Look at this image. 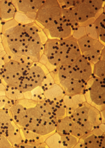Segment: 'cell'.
I'll list each match as a JSON object with an SVG mask.
<instances>
[{"label":"cell","mask_w":105,"mask_h":148,"mask_svg":"<svg viewBox=\"0 0 105 148\" xmlns=\"http://www.w3.org/2000/svg\"><path fill=\"white\" fill-rule=\"evenodd\" d=\"M78 44L79 49L82 53L93 48L101 51L105 47V45L100 42L98 40H93L87 36H85L78 40Z\"/></svg>","instance_id":"cell-16"},{"label":"cell","mask_w":105,"mask_h":148,"mask_svg":"<svg viewBox=\"0 0 105 148\" xmlns=\"http://www.w3.org/2000/svg\"><path fill=\"white\" fill-rule=\"evenodd\" d=\"M16 11L12 1L7 0L0 1V20L8 21L13 19Z\"/></svg>","instance_id":"cell-15"},{"label":"cell","mask_w":105,"mask_h":148,"mask_svg":"<svg viewBox=\"0 0 105 148\" xmlns=\"http://www.w3.org/2000/svg\"><path fill=\"white\" fill-rule=\"evenodd\" d=\"M89 95L91 103L98 106L105 104V79L95 78L89 87Z\"/></svg>","instance_id":"cell-6"},{"label":"cell","mask_w":105,"mask_h":148,"mask_svg":"<svg viewBox=\"0 0 105 148\" xmlns=\"http://www.w3.org/2000/svg\"><path fill=\"white\" fill-rule=\"evenodd\" d=\"M80 2L81 1H75V0L58 1V2L61 9L75 8Z\"/></svg>","instance_id":"cell-31"},{"label":"cell","mask_w":105,"mask_h":148,"mask_svg":"<svg viewBox=\"0 0 105 148\" xmlns=\"http://www.w3.org/2000/svg\"><path fill=\"white\" fill-rule=\"evenodd\" d=\"M87 2L96 12H98L102 8L104 3V1L101 0H87Z\"/></svg>","instance_id":"cell-34"},{"label":"cell","mask_w":105,"mask_h":148,"mask_svg":"<svg viewBox=\"0 0 105 148\" xmlns=\"http://www.w3.org/2000/svg\"><path fill=\"white\" fill-rule=\"evenodd\" d=\"M12 145L4 135L0 134V148H12Z\"/></svg>","instance_id":"cell-38"},{"label":"cell","mask_w":105,"mask_h":148,"mask_svg":"<svg viewBox=\"0 0 105 148\" xmlns=\"http://www.w3.org/2000/svg\"><path fill=\"white\" fill-rule=\"evenodd\" d=\"M60 51L59 65L72 64L82 55L78 44V40L72 37L60 40Z\"/></svg>","instance_id":"cell-3"},{"label":"cell","mask_w":105,"mask_h":148,"mask_svg":"<svg viewBox=\"0 0 105 148\" xmlns=\"http://www.w3.org/2000/svg\"><path fill=\"white\" fill-rule=\"evenodd\" d=\"M76 16V19L79 23V26L83 25L87 21H89L93 18L97 13L92 8V7L88 3L87 0L81 1V2L73 8Z\"/></svg>","instance_id":"cell-8"},{"label":"cell","mask_w":105,"mask_h":148,"mask_svg":"<svg viewBox=\"0 0 105 148\" xmlns=\"http://www.w3.org/2000/svg\"><path fill=\"white\" fill-rule=\"evenodd\" d=\"M74 67L79 72L81 75L82 81L85 83L92 77L93 74V69L91 63L83 55L78 58V59L73 64Z\"/></svg>","instance_id":"cell-11"},{"label":"cell","mask_w":105,"mask_h":148,"mask_svg":"<svg viewBox=\"0 0 105 148\" xmlns=\"http://www.w3.org/2000/svg\"><path fill=\"white\" fill-rule=\"evenodd\" d=\"M42 0H18L12 1V3L18 11L24 14L37 12L43 3Z\"/></svg>","instance_id":"cell-10"},{"label":"cell","mask_w":105,"mask_h":148,"mask_svg":"<svg viewBox=\"0 0 105 148\" xmlns=\"http://www.w3.org/2000/svg\"><path fill=\"white\" fill-rule=\"evenodd\" d=\"M4 64H5V62H3V59L1 58H0V70L2 68Z\"/></svg>","instance_id":"cell-40"},{"label":"cell","mask_w":105,"mask_h":148,"mask_svg":"<svg viewBox=\"0 0 105 148\" xmlns=\"http://www.w3.org/2000/svg\"><path fill=\"white\" fill-rule=\"evenodd\" d=\"M43 92L47 101H60L65 95L63 88L56 84L46 89Z\"/></svg>","instance_id":"cell-17"},{"label":"cell","mask_w":105,"mask_h":148,"mask_svg":"<svg viewBox=\"0 0 105 148\" xmlns=\"http://www.w3.org/2000/svg\"><path fill=\"white\" fill-rule=\"evenodd\" d=\"M40 63L43 64H44L46 65V64L48 63V60H47V57L43 54L42 55L40 58V60L39 61Z\"/></svg>","instance_id":"cell-39"},{"label":"cell","mask_w":105,"mask_h":148,"mask_svg":"<svg viewBox=\"0 0 105 148\" xmlns=\"http://www.w3.org/2000/svg\"><path fill=\"white\" fill-rule=\"evenodd\" d=\"M84 148H105V136H97L92 134V131L88 132L82 137Z\"/></svg>","instance_id":"cell-14"},{"label":"cell","mask_w":105,"mask_h":148,"mask_svg":"<svg viewBox=\"0 0 105 148\" xmlns=\"http://www.w3.org/2000/svg\"><path fill=\"white\" fill-rule=\"evenodd\" d=\"M0 84H3L2 82V80L1 78V72H0Z\"/></svg>","instance_id":"cell-41"},{"label":"cell","mask_w":105,"mask_h":148,"mask_svg":"<svg viewBox=\"0 0 105 148\" xmlns=\"http://www.w3.org/2000/svg\"><path fill=\"white\" fill-rule=\"evenodd\" d=\"M61 15L65 21L69 23L74 30L79 27L76 16L73 8L70 9H61Z\"/></svg>","instance_id":"cell-20"},{"label":"cell","mask_w":105,"mask_h":148,"mask_svg":"<svg viewBox=\"0 0 105 148\" xmlns=\"http://www.w3.org/2000/svg\"><path fill=\"white\" fill-rule=\"evenodd\" d=\"M11 119L12 118L8 109L0 110V129Z\"/></svg>","instance_id":"cell-30"},{"label":"cell","mask_w":105,"mask_h":148,"mask_svg":"<svg viewBox=\"0 0 105 148\" xmlns=\"http://www.w3.org/2000/svg\"><path fill=\"white\" fill-rule=\"evenodd\" d=\"M46 75V74L43 68L37 64H32L27 73L28 77L32 81L35 82L38 86L41 87Z\"/></svg>","instance_id":"cell-18"},{"label":"cell","mask_w":105,"mask_h":148,"mask_svg":"<svg viewBox=\"0 0 105 148\" xmlns=\"http://www.w3.org/2000/svg\"><path fill=\"white\" fill-rule=\"evenodd\" d=\"M43 54L47 57L49 63L53 66H58L60 61V40L47 39L44 46Z\"/></svg>","instance_id":"cell-7"},{"label":"cell","mask_w":105,"mask_h":148,"mask_svg":"<svg viewBox=\"0 0 105 148\" xmlns=\"http://www.w3.org/2000/svg\"><path fill=\"white\" fill-rule=\"evenodd\" d=\"M72 125L73 121L71 118L69 116H65L58 120L56 127V132L61 136L70 135Z\"/></svg>","instance_id":"cell-19"},{"label":"cell","mask_w":105,"mask_h":148,"mask_svg":"<svg viewBox=\"0 0 105 148\" xmlns=\"http://www.w3.org/2000/svg\"><path fill=\"white\" fill-rule=\"evenodd\" d=\"M72 37L76 40L80 39L86 36V33L84 26H79L75 28L72 33Z\"/></svg>","instance_id":"cell-33"},{"label":"cell","mask_w":105,"mask_h":148,"mask_svg":"<svg viewBox=\"0 0 105 148\" xmlns=\"http://www.w3.org/2000/svg\"><path fill=\"white\" fill-rule=\"evenodd\" d=\"M57 122V119H54L35 125L29 124L26 128L38 135L44 136L56 130Z\"/></svg>","instance_id":"cell-12"},{"label":"cell","mask_w":105,"mask_h":148,"mask_svg":"<svg viewBox=\"0 0 105 148\" xmlns=\"http://www.w3.org/2000/svg\"><path fill=\"white\" fill-rule=\"evenodd\" d=\"M61 8L57 0L44 1L36 13L35 20L43 26L55 20L61 14Z\"/></svg>","instance_id":"cell-4"},{"label":"cell","mask_w":105,"mask_h":148,"mask_svg":"<svg viewBox=\"0 0 105 148\" xmlns=\"http://www.w3.org/2000/svg\"><path fill=\"white\" fill-rule=\"evenodd\" d=\"M102 51V50H101ZM101 51L95 48H93L86 52L82 53L90 63H95L100 60Z\"/></svg>","instance_id":"cell-25"},{"label":"cell","mask_w":105,"mask_h":148,"mask_svg":"<svg viewBox=\"0 0 105 148\" xmlns=\"http://www.w3.org/2000/svg\"><path fill=\"white\" fill-rule=\"evenodd\" d=\"M22 131L24 134V137L29 143H40L41 139V136L40 135H38L31 131L28 130L26 128H22Z\"/></svg>","instance_id":"cell-27"},{"label":"cell","mask_w":105,"mask_h":148,"mask_svg":"<svg viewBox=\"0 0 105 148\" xmlns=\"http://www.w3.org/2000/svg\"><path fill=\"white\" fill-rule=\"evenodd\" d=\"M5 95L10 100H17L18 99H21L24 98L23 93L21 92L16 87L5 86Z\"/></svg>","instance_id":"cell-22"},{"label":"cell","mask_w":105,"mask_h":148,"mask_svg":"<svg viewBox=\"0 0 105 148\" xmlns=\"http://www.w3.org/2000/svg\"><path fill=\"white\" fill-rule=\"evenodd\" d=\"M45 143L49 148H63L61 143V135L57 132L47 138L46 140Z\"/></svg>","instance_id":"cell-23"},{"label":"cell","mask_w":105,"mask_h":148,"mask_svg":"<svg viewBox=\"0 0 105 148\" xmlns=\"http://www.w3.org/2000/svg\"><path fill=\"white\" fill-rule=\"evenodd\" d=\"M86 36L95 40H98V34L93 23L87 25L85 27Z\"/></svg>","instance_id":"cell-32"},{"label":"cell","mask_w":105,"mask_h":148,"mask_svg":"<svg viewBox=\"0 0 105 148\" xmlns=\"http://www.w3.org/2000/svg\"><path fill=\"white\" fill-rule=\"evenodd\" d=\"M78 138L71 134L68 135H61V143L63 148H74L78 142Z\"/></svg>","instance_id":"cell-24"},{"label":"cell","mask_w":105,"mask_h":148,"mask_svg":"<svg viewBox=\"0 0 105 148\" xmlns=\"http://www.w3.org/2000/svg\"><path fill=\"white\" fill-rule=\"evenodd\" d=\"M88 132H88L84 127L73 122V125L70 131L71 135L76 138H81Z\"/></svg>","instance_id":"cell-28"},{"label":"cell","mask_w":105,"mask_h":148,"mask_svg":"<svg viewBox=\"0 0 105 148\" xmlns=\"http://www.w3.org/2000/svg\"><path fill=\"white\" fill-rule=\"evenodd\" d=\"M14 20L16 21L18 23L21 24V25H27L33 22V21L31 19L27 14L22 13L19 11H16L15 16H14Z\"/></svg>","instance_id":"cell-29"},{"label":"cell","mask_w":105,"mask_h":148,"mask_svg":"<svg viewBox=\"0 0 105 148\" xmlns=\"http://www.w3.org/2000/svg\"><path fill=\"white\" fill-rule=\"evenodd\" d=\"M43 27L48 31L50 36L53 39L62 40L70 37L73 33L72 27L63 20L61 14Z\"/></svg>","instance_id":"cell-5"},{"label":"cell","mask_w":105,"mask_h":148,"mask_svg":"<svg viewBox=\"0 0 105 148\" xmlns=\"http://www.w3.org/2000/svg\"><path fill=\"white\" fill-rule=\"evenodd\" d=\"M105 132V123H101L97 126L93 128L92 130V132L97 136H101L104 135Z\"/></svg>","instance_id":"cell-36"},{"label":"cell","mask_w":105,"mask_h":148,"mask_svg":"<svg viewBox=\"0 0 105 148\" xmlns=\"http://www.w3.org/2000/svg\"><path fill=\"white\" fill-rule=\"evenodd\" d=\"M42 43L31 40L24 47V54L33 62H38L42 55Z\"/></svg>","instance_id":"cell-13"},{"label":"cell","mask_w":105,"mask_h":148,"mask_svg":"<svg viewBox=\"0 0 105 148\" xmlns=\"http://www.w3.org/2000/svg\"><path fill=\"white\" fill-rule=\"evenodd\" d=\"M71 97L74 103L79 106H82L83 104L86 101L85 96L81 94L72 96Z\"/></svg>","instance_id":"cell-37"},{"label":"cell","mask_w":105,"mask_h":148,"mask_svg":"<svg viewBox=\"0 0 105 148\" xmlns=\"http://www.w3.org/2000/svg\"><path fill=\"white\" fill-rule=\"evenodd\" d=\"M31 66L28 64L20 63L14 60L5 63L0 70L3 85L18 88L21 77L28 72Z\"/></svg>","instance_id":"cell-2"},{"label":"cell","mask_w":105,"mask_h":148,"mask_svg":"<svg viewBox=\"0 0 105 148\" xmlns=\"http://www.w3.org/2000/svg\"><path fill=\"white\" fill-rule=\"evenodd\" d=\"M54 84H55L54 80L52 76L50 75V74H47L46 75L43 79L41 87L43 88V91H44L46 89L50 87L51 86L53 85Z\"/></svg>","instance_id":"cell-35"},{"label":"cell","mask_w":105,"mask_h":148,"mask_svg":"<svg viewBox=\"0 0 105 148\" xmlns=\"http://www.w3.org/2000/svg\"><path fill=\"white\" fill-rule=\"evenodd\" d=\"M93 74L98 78L105 79V62L100 60L95 63L93 69Z\"/></svg>","instance_id":"cell-26"},{"label":"cell","mask_w":105,"mask_h":148,"mask_svg":"<svg viewBox=\"0 0 105 148\" xmlns=\"http://www.w3.org/2000/svg\"><path fill=\"white\" fill-rule=\"evenodd\" d=\"M69 116L73 122L84 127L88 132L92 131L94 127L102 123L99 110L86 103L76 109Z\"/></svg>","instance_id":"cell-1"},{"label":"cell","mask_w":105,"mask_h":148,"mask_svg":"<svg viewBox=\"0 0 105 148\" xmlns=\"http://www.w3.org/2000/svg\"><path fill=\"white\" fill-rule=\"evenodd\" d=\"M59 82L65 95L70 96L81 94L85 88V83L83 81L72 78H65Z\"/></svg>","instance_id":"cell-9"},{"label":"cell","mask_w":105,"mask_h":148,"mask_svg":"<svg viewBox=\"0 0 105 148\" xmlns=\"http://www.w3.org/2000/svg\"><path fill=\"white\" fill-rule=\"evenodd\" d=\"M104 12L105 11L98 16L93 23L97 32L98 38L104 45L105 42V14Z\"/></svg>","instance_id":"cell-21"}]
</instances>
